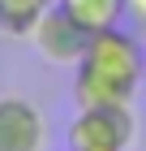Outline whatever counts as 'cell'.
Here are the masks:
<instances>
[{
    "instance_id": "obj_1",
    "label": "cell",
    "mask_w": 146,
    "mask_h": 151,
    "mask_svg": "<svg viewBox=\"0 0 146 151\" xmlns=\"http://www.w3.org/2000/svg\"><path fill=\"white\" fill-rule=\"evenodd\" d=\"M73 99L78 108H112L133 104L137 86L146 78V43L120 26L95 30L86 56L73 65Z\"/></svg>"
},
{
    "instance_id": "obj_2",
    "label": "cell",
    "mask_w": 146,
    "mask_h": 151,
    "mask_svg": "<svg viewBox=\"0 0 146 151\" xmlns=\"http://www.w3.org/2000/svg\"><path fill=\"white\" fill-rule=\"evenodd\" d=\"M137 138V121L129 104H112V108H82L69 121L65 147L69 151H129Z\"/></svg>"
},
{
    "instance_id": "obj_3",
    "label": "cell",
    "mask_w": 146,
    "mask_h": 151,
    "mask_svg": "<svg viewBox=\"0 0 146 151\" xmlns=\"http://www.w3.org/2000/svg\"><path fill=\"white\" fill-rule=\"evenodd\" d=\"M30 43L39 47V56L52 60V65H78V60L86 56L90 30L82 22H73L60 4H47L43 17H39L34 30H30Z\"/></svg>"
},
{
    "instance_id": "obj_4",
    "label": "cell",
    "mask_w": 146,
    "mask_h": 151,
    "mask_svg": "<svg viewBox=\"0 0 146 151\" xmlns=\"http://www.w3.org/2000/svg\"><path fill=\"white\" fill-rule=\"evenodd\" d=\"M0 151H47V121L26 95H0Z\"/></svg>"
},
{
    "instance_id": "obj_5",
    "label": "cell",
    "mask_w": 146,
    "mask_h": 151,
    "mask_svg": "<svg viewBox=\"0 0 146 151\" xmlns=\"http://www.w3.org/2000/svg\"><path fill=\"white\" fill-rule=\"evenodd\" d=\"M56 4L73 17V22H82L90 35H95V30H108V26H120V17L129 13L125 0H56Z\"/></svg>"
},
{
    "instance_id": "obj_6",
    "label": "cell",
    "mask_w": 146,
    "mask_h": 151,
    "mask_svg": "<svg viewBox=\"0 0 146 151\" xmlns=\"http://www.w3.org/2000/svg\"><path fill=\"white\" fill-rule=\"evenodd\" d=\"M43 9H47V0H0V35L4 39H30Z\"/></svg>"
},
{
    "instance_id": "obj_7",
    "label": "cell",
    "mask_w": 146,
    "mask_h": 151,
    "mask_svg": "<svg viewBox=\"0 0 146 151\" xmlns=\"http://www.w3.org/2000/svg\"><path fill=\"white\" fill-rule=\"evenodd\" d=\"M137 39H142V43H146V9L137 13Z\"/></svg>"
},
{
    "instance_id": "obj_8",
    "label": "cell",
    "mask_w": 146,
    "mask_h": 151,
    "mask_svg": "<svg viewBox=\"0 0 146 151\" xmlns=\"http://www.w3.org/2000/svg\"><path fill=\"white\" fill-rule=\"evenodd\" d=\"M125 4H129V13H142L146 9V0H125Z\"/></svg>"
},
{
    "instance_id": "obj_9",
    "label": "cell",
    "mask_w": 146,
    "mask_h": 151,
    "mask_svg": "<svg viewBox=\"0 0 146 151\" xmlns=\"http://www.w3.org/2000/svg\"><path fill=\"white\" fill-rule=\"evenodd\" d=\"M47 4H56V0H47Z\"/></svg>"
}]
</instances>
